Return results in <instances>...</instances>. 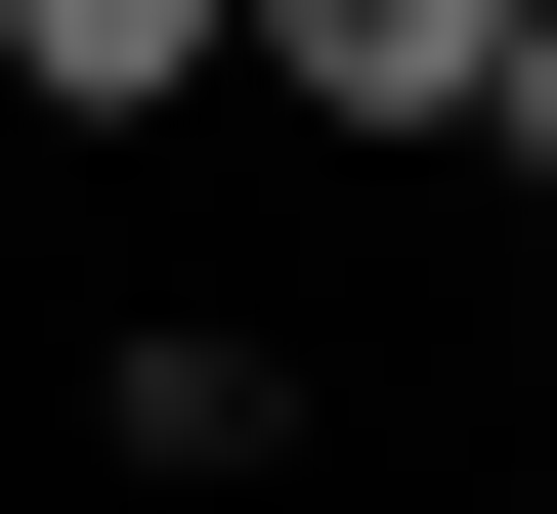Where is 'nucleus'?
<instances>
[{"mask_svg":"<svg viewBox=\"0 0 557 514\" xmlns=\"http://www.w3.org/2000/svg\"><path fill=\"white\" fill-rule=\"evenodd\" d=\"M0 86H44V129H172V86H214V0H0Z\"/></svg>","mask_w":557,"mask_h":514,"instance_id":"7ed1b4c3","label":"nucleus"},{"mask_svg":"<svg viewBox=\"0 0 557 514\" xmlns=\"http://www.w3.org/2000/svg\"><path fill=\"white\" fill-rule=\"evenodd\" d=\"M86 429L214 514V472H300V343H258V300H129V343H86Z\"/></svg>","mask_w":557,"mask_h":514,"instance_id":"f257e3e1","label":"nucleus"},{"mask_svg":"<svg viewBox=\"0 0 557 514\" xmlns=\"http://www.w3.org/2000/svg\"><path fill=\"white\" fill-rule=\"evenodd\" d=\"M214 86H300V129H429V172H472V0H214Z\"/></svg>","mask_w":557,"mask_h":514,"instance_id":"f03ea898","label":"nucleus"}]
</instances>
